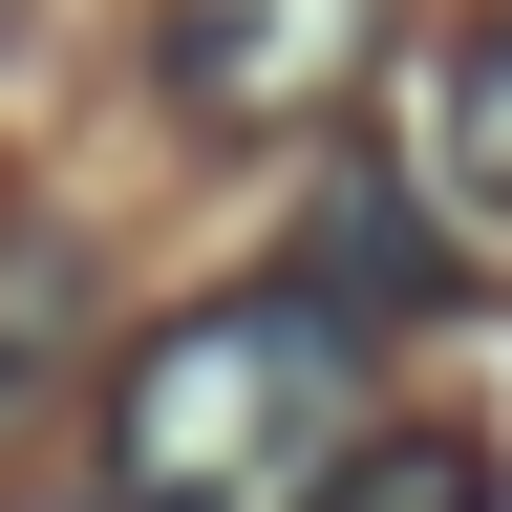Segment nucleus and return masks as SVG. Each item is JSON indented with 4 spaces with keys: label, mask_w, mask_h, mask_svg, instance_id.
I'll return each mask as SVG.
<instances>
[{
    "label": "nucleus",
    "mask_w": 512,
    "mask_h": 512,
    "mask_svg": "<svg viewBox=\"0 0 512 512\" xmlns=\"http://www.w3.org/2000/svg\"><path fill=\"white\" fill-rule=\"evenodd\" d=\"M427 278H448L427 192H342V214H320V299H342V320H363V299H427Z\"/></svg>",
    "instance_id": "obj_5"
},
{
    "label": "nucleus",
    "mask_w": 512,
    "mask_h": 512,
    "mask_svg": "<svg viewBox=\"0 0 512 512\" xmlns=\"http://www.w3.org/2000/svg\"><path fill=\"white\" fill-rule=\"evenodd\" d=\"M299 512H491V448L470 427H342Z\"/></svg>",
    "instance_id": "obj_4"
},
{
    "label": "nucleus",
    "mask_w": 512,
    "mask_h": 512,
    "mask_svg": "<svg viewBox=\"0 0 512 512\" xmlns=\"http://www.w3.org/2000/svg\"><path fill=\"white\" fill-rule=\"evenodd\" d=\"M363 64H384V0H171L150 22V86L214 128V150H299Z\"/></svg>",
    "instance_id": "obj_2"
},
{
    "label": "nucleus",
    "mask_w": 512,
    "mask_h": 512,
    "mask_svg": "<svg viewBox=\"0 0 512 512\" xmlns=\"http://www.w3.org/2000/svg\"><path fill=\"white\" fill-rule=\"evenodd\" d=\"M64 299H86V256H64L43 214H0V406H22V384L64 363Z\"/></svg>",
    "instance_id": "obj_6"
},
{
    "label": "nucleus",
    "mask_w": 512,
    "mask_h": 512,
    "mask_svg": "<svg viewBox=\"0 0 512 512\" xmlns=\"http://www.w3.org/2000/svg\"><path fill=\"white\" fill-rule=\"evenodd\" d=\"M427 214L512 235V22H470V43H448V86H427Z\"/></svg>",
    "instance_id": "obj_3"
},
{
    "label": "nucleus",
    "mask_w": 512,
    "mask_h": 512,
    "mask_svg": "<svg viewBox=\"0 0 512 512\" xmlns=\"http://www.w3.org/2000/svg\"><path fill=\"white\" fill-rule=\"evenodd\" d=\"M342 427H363V320L320 278H256V299H192L128 342L107 470H128V512H299Z\"/></svg>",
    "instance_id": "obj_1"
},
{
    "label": "nucleus",
    "mask_w": 512,
    "mask_h": 512,
    "mask_svg": "<svg viewBox=\"0 0 512 512\" xmlns=\"http://www.w3.org/2000/svg\"><path fill=\"white\" fill-rule=\"evenodd\" d=\"M0 43H22V0H0Z\"/></svg>",
    "instance_id": "obj_7"
}]
</instances>
